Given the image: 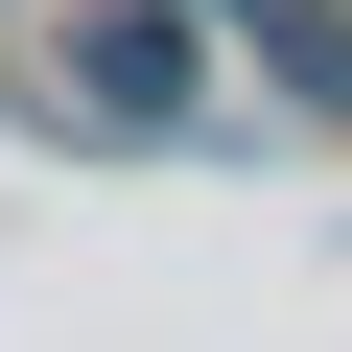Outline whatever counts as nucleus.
<instances>
[{"instance_id":"1","label":"nucleus","mask_w":352,"mask_h":352,"mask_svg":"<svg viewBox=\"0 0 352 352\" xmlns=\"http://www.w3.org/2000/svg\"><path fill=\"white\" fill-rule=\"evenodd\" d=\"M212 24L188 0H47V118L71 141H118V164H164V141H212Z\"/></svg>"},{"instance_id":"2","label":"nucleus","mask_w":352,"mask_h":352,"mask_svg":"<svg viewBox=\"0 0 352 352\" xmlns=\"http://www.w3.org/2000/svg\"><path fill=\"white\" fill-rule=\"evenodd\" d=\"M0 24H47V0H0Z\"/></svg>"}]
</instances>
